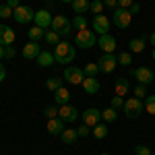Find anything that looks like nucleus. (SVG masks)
<instances>
[{"label":"nucleus","mask_w":155,"mask_h":155,"mask_svg":"<svg viewBox=\"0 0 155 155\" xmlns=\"http://www.w3.org/2000/svg\"><path fill=\"white\" fill-rule=\"evenodd\" d=\"M74 46L68 44V41H60L58 46H56V52H54V58L58 64H71L72 60H74Z\"/></svg>","instance_id":"nucleus-1"},{"label":"nucleus","mask_w":155,"mask_h":155,"mask_svg":"<svg viewBox=\"0 0 155 155\" xmlns=\"http://www.w3.org/2000/svg\"><path fill=\"white\" fill-rule=\"evenodd\" d=\"M97 44V37L93 29H81L77 31V37H74V46H79L81 50H89Z\"/></svg>","instance_id":"nucleus-2"},{"label":"nucleus","mask_w":155,"mask_h":155,"mask_svg":"<svg viewBox=\"0 0 155 155\" xmlns=\"http://www.w3.org/2000/svg\"><path fill=\"white\" fill-rule=\"evenodd\" d=\"M124 114H126V118H130V120H134V118H139V114L145 110V104L139 99V97H130V99H126L124 101Z\"/></svg>","instance_id":"nucleus-3"},{"label":"nucleus","mask_w":155,"mask_h":155,"mask_svg":"<svg viewBox=\"0 0 155 155\" xmlns=\"http://www.w3.org/2000/svg\"><path fill=\"white\" fill-rule=\"evenodd\" d=\"M130 21H132V15H130V11L128 8H116V11L112 12V23L116 25L118 29H126L128 25H130Z\"/></svg>","instance_id":"nucleus-4"},{"label":"nucleus","mask_w":155,"mask_h":155,"mask_svg":"<svg viewBox=\"0 0 155 155\" xmlns=\"http://www.w3.org/2000/svg\"><path fill=\"white\" fill-rule=\"evenodd\" d=\"M52 31H56V33H60V35H68L72 29V23L64 17V15H56L54 19H52Z\"/></svg>","instance_id":"nucleus-5"},{"label":"nucleus","mask_w":155,"mask_h":155,"mask_svg":"<svg viewBox=\"0 0 155 155\" xmlns=\"http://www.w3.org/2000/svg\"><path fill=\"white\" fill-rule=\"evenodd\" d=\"M12 19L17 21V23H29V21H33L35 19V12H33V8L31 6H17L15 11H12Z\"/></svg>","instance_id":"nucleus-6"},{"label":"nucleus","mask_w":155,"mask_h":155,"mask_svg":"<svg viewBox=\"0 0 155 155\" xmlns=\"http://www.w3.org/2000/svg\"><path fill=\"white\" fill-rule=\"evenodd\" d=\"M132 77L139 81V83L143 85H151L155 81V74L151 68H147V66H139V68H132Z\"/></svg>","instance_id":"nucleus-7"},{"label":"nucleus","mask_w":155,"mask_h":155,"mask_svg":"<svg viewBox=\"0 0 155 155\" xmlns=\"http://www.w3.org/2000/svg\"><path fill=\"white\" fill-rule=\"evenodd\" d=\"M97 66H99V72H112L118 66V58L114 54H104L101 58L97 60Z\"/></svg>","instance_id":"nucleus-8"},{"label":"nucleus","mask_w":155,"mask_h":155,"mask_svg":"<svg viewBox=\"0 0 155 155\" xmlns=\"http://www.w3.org/2000/svg\"><path fill=\"white\" fill-rule=\"evenodd\" d=\"M64 79L72 85H81L85 79V72L81 68H77V66H66L64 68Z\"/></svg>","instance_id":"nucleus-9"},{"label":"nucleus","mask_w":155,"mask_h":155,"mask_svg":"<svg viewBox=\"0 0 155 155\" xmlns=\"http://www.w3.org/2000/svg\"><path fill=\"white\" fill-rule=\"evenodd\" d=\"M91 27H93V31H95V33H99V35H106L107 31H110V19H107L106 15H95V17H93V23H91Z\"/></svg>","instance_id":"nucleus-10"},{"label":"nucleus","mask_w":155,"mask_h":155,"mask_svg":"<svg viewBox=\"0 0 155 155\" xmlns=\"http://www.w3.org/2000/svg\"><path fill=\"white\" fill-rule=\"evenodd\" d=\"M99 120H101V112L97 107H87L83 112V124H87L89 128H93L95 124H99Z\"/></svg>","instance_id":"nucleus-11"},{"label":"nucleus","mask_w":155,"mask_h":155,"mask_svg":"<svg viewBox=\"0 0 155 155\" xmlns=\"http://www.w3.org/2000/svg\"><path fill=\"white\" fill-rule=\"evenodd\" d=\"M58 118H62L64 122H74V120L79 118V112H77V107H74V106L66 104V106H60L58 107Z\"/></svg>","instance_id":"nucleus-12"},{"label":"nucleus","mask_w":155,"mask_h":155,"mask_svg":"<svg viewBox=\"0 0 155 155\" xmlns=\"http://www.w3.org/2000/svg\"><path fill=\"white\" fill-rule=\"evenodd\" d=\"M97 46L104 50V54H114V50H116V37H112L110 33H106V35H99V39H97Z\"/></svg>","instance_id":"nucleus-13"},{"label":"nucleus","mask_w":155,"mask_h":155,"mask_svg":"<svg viewBox=\"0 0 155 155\" xmlns=\"http://www.w3.org/2000/svg\"><path fill=\"white\" fill-rule=\"evenodd\" d=\"M52 15H50V11H39V12H35V25L37 27H41V29H48L50 25H52Z\"/></svg>","instance_id":"nucleus-14"},{"label":"nucleus","mask_w":155,"mask_h":155,"mask_svg":"<svg viewBox=\"0 0 155 155\" xmlns=\"http://www.w3.org/2000/svg\"><path fill=\"white\" fill-rule=\"evenodd\" d=\"M15 41V31L8 25H0V46H11Z\"/></svg>","instance_id":"nucleus-15"},{"label":"nucleus","mask_w":155,"mask_h":155,"mask_svg":"<svg viewBox=\"0 0 155 155\" xmlns=\"http://www.w3.org/2000/svg\"><path fill=\"white\" fill-rule=\"evenodd\" d=\"M23 56L27 60H37V56H39V44H37V41L25 44L23 46Z\"/></svg>","instance_id":"nucleus-16"},{"label":"nucleus","mask_w":155,"mask_h":155,"mask_svg":"<svg viewBox=\"0 0 155 155\" xmlns=\"http://www.w3.org/2000/svg\"><path fill=\"white\" fill-rule=\"evenodd\" d=\"M81 87L85 89V93L93 95V93H97V91H99V81H97L95 77H85L83 83H81Z\"/></svg>","instance_id":"nucleus-17"},{"label":"nucleus","mask_w":155,"mask_h":155,"mask_svg":"<svg viewBox=\"0 0 155 155\" xmlns=\"http://www.w3.org/2000/svg\"><path fill=\"white\" fill-rule=\"evenodd\" d=\"M62 130H64V120L62 118L48 120V132L50 134H62Z\"/></svg>","instance_id":"nucleus-18"},{"label":"nucleus","mask_w":155,"mask_h":155,"mask_svg":"<svg viewBox=\"0 0 155 155\" xmlns=\"http://www.w3.org/2000/svg\"><path fill=\"white\" fill-rule=\"evenodd\" d=\"M77 139H79L77 128H64V130H62V134H60V141H62L64 145H72Z\"/></svg>","instance_id":"nucleus-19"},{"label":"nucleus","mask_w":155,"mask_h":155,"mask_svg":"<svg viewBox=\"0 0 155 155\" xmlns=\"http://www.w3.org/2000/svg\"><path fill=\"white\" fill-rule=\"evenodd\" d=\"M54 97H56V104H58V106H66V104L71 101V91L64 89V87H60V89L54 91Z\"/></svg>","instance_id":"nucleus-20"},{"label":"nucleus","mask_w":155,"mask_h":155,"mask_svg":"<svg viewBox=\"0 0 155 155\" xmlns=\"http://www.w3.org/2000/svg\"><path fill=\"white\" fill-rule=\"evenodd\" d=\"M54 62H56V58H54L52 52H39V56H37V64H39V66L48 68V66L54 64Z\"/></svg>","instance_id":"nucleus-21"},{"label":"nucleus","mask_w":155,"mask_h":155,"mask_svg":"<svg viewBox=\"0 0 155 155\" xmlns=\"http://www.w3.org/2000/svg\"><path fill=\"white\" fill-rule=\"evenodd\" d=\"M27 35H29V41H39V39H41V37L46 35V29H41V27H31V29H29V33H27Z\"/></svg>","instance_id":"nucleus-22"},{"label":"nucleus","mask_w":155,"mask_h":155,"mask_svg":"<svg viewBox=\"0 0 155 155\" xmlns=\"http://www.w3.org/2000/svg\"><path fill=\"white\" fill-rule=\"evenodd\" d=\"M128 89H130V85H128V79H118L116 81V95H126L128 93Z\"/></svg>","instance_id":"nucleus-23"},{"label":"nucleus","mask_w":155,"mask_h":155,"mask_svg":"<svg viewBox=\"0 0 155 155\" xmlns=\"http://www.w3.org/2000/svg\"><path fill=\"white\" fill-rule=\"evenodd\" d=\"M89 0H72V8H74V12H79V15H83V12L89 11Z\"/></svg>","instance_id":"nucleus-24"},{"label":"nucleus","mask_w":155,"mask_h":155,"mask_svg":"<svg viewBox=\"0 0 155 155\" xmlns=\"http://www.w3.org/2000/svg\"><path fill=\"white\" fill-rule=\"evenodd\" d=\"M71 23H72V29H77V31H81V29H87V27H89V23H87V19H85L83 15H77Z\"/></svg>","instance_id":"nucleus-25"},{"label":"nucleus","mask_w":155,"mask_h":155,"mask_svg":"<svg viewBox=\"0 0 155 155\" xmlns=\"http://www.w3.org/2000/svg\"><path fill=\"white\" fill-rule=\"evenodd\" d=\"M128 48H130V52H137V54H141V52L145 50V37H139V39H130Z\"/></svg>","instance_id":"nucleus-26"},{"label":"nucleus","mask_w":155,"mask_h":155,"mask_svg":"<svg viewBox=\"0 0 155 155\" xmlns=\"http://www.w3.org/2000/svg\"><path fill=\"white\" fill-rule=\"evenodd\" d=\"M60 33H56V31H52V29H50V31H46V35H44V39H46V44H50V46H58L60 44Z\"/></svg>","instance_id":"nucleus-27"},{"label":"nucleus","mask_w":155,"mask_h":155,"mask_svg":"<svg viewBox=\"0 0 155 155\" xmlns=\"http://www.w3.org/2000/svg\"><path fill=\"white\" fill-rule=\"evenodd\" d=\"M101 118L106 120V122H116V118H118V110H114V107L110 106L107 110L101 112Z\"/></svg>","instance_id":"nucleus-28"},{"label":"nucleus","mask_w":155,"mask_h":155,"mask_svg":"<svg viewBox=\"0 0 155 155\" xmlns=\"http://www.w3.org/2000/svg\"><path fill=\"white\" fill-rule=\"evenodd\" d=\"M93 137H95V139H106L107 137V126L101 124V122L95 124V126H93Z\"/></svg>","instance_id":"nucleus-29"},{"label":"nucleus","mask_w":155,"mask_h":155,"mask_svg":"<svg viewBox=\"0 0 155 155\" xmlns=\"http://www.w3.org/2000/svg\"><path fill=\"white\" fill-rule=\"evenodd\" d=\"M145 112H149L151 116H155V95L145 97Z\"/></svg>","instance_id":"nucleus-30"},{"label":"nucleus","mask_w":155,"mask_h":155,"mask_svg":"<svg viewBox=\"0 0 155 155\" xmlns=\"http://www.w3.org/2000/svg\"><path fill=\"white\" fill-rule=\"evenodd\" d=\"M83 72H85V77H95L97 72H99V66H97V62H89L87 66L83 68Z\"/></svg>","instance_id":"nucleus-31"},{"label":"nucleus","mask_w":155,"mask_h":155,"mask_svg":"<svg viewBox=\"0 0 155 155\" xmlns=\"http://www.w3.org/2000/svg\"><path fill=\"white\" fill-rule=\"evenodd\" d=\"M46 87H48L50 91H56V89H60V87H62V81H60L58 77H50L48 81H46Z\"/></svg>","instance_id":"nucleus-32"},{"label":"nucleus","mask_w":155,"mask_h":155,"mask_svg":"<svg viewBox=\"0 0 155 155\" xmlns=\"http://www.w3.org/2000/svg\"><path fill=\"white\" fill-rule=\"evenodd\" d=\"M89 11L93 12V15H101V11H104V0H93L89 4Z\"/></svg>","instance_id":"nucleus-33"},{"label":"nucleus","mask_w":155,"mask_h":155,"mask_svg":"<svg viewBox=\"0 0 155 155\" xmlns=\"http://www.w3.org/2000/svg\"><path fill=\"white\" fill-rule=\"evenodd\" d=\"M130 62H132V58H130L128 52H120L118 54V64H122V66H130Z\"/></svg>","instance_id":"nucleus-34"},{"label":"nucleus","mask_w":155,"mask_h":155,"mask_svg":"<svg viewBox=\"0 0 155 155\" xmlns=\"http://www.w3.org/2000/svg\"><path fill=\"white\" fill-rule=\"evenodd\" d=\"M44 116L48 120H52V118H58V107L56 106H48L46 110H44Z\"/></svg>","instance_id":"nucleus-35"},{"label":"nucleus","mask_w":155,"mask_h":155,"mask_svg":"<svg viewBox=\"0 0 155 155\" xmlns=\"http://www.w3.org/2000/svg\"><path fill=\"white\" fill-rule=\"evenodd\" d=\"M134 95L139 97V99L147 97V85H143V83H137V87H134Z\"/></svg>","instance_id":"nucleus-36"},{"label":"nucleus","mask_w":155,"mask_h":155,"mask_svg":"<svg viewBox=\"0 0 155 155\" xmlns=\"http://www.w3.org/2000/svg\"><path fill=\"white\" fill-rule=\"evenodd\" d=\"M12 17V8L8 4H0V19H8Z\"/></svg>","instance_id":"nucleus-37"},{"label":"nucleus","mask_w":155,"mask_h":155,"mask_svg":"<svg viewBox=\"0 0 155 155\" xmlns=\"http://www.w3.org/2000/svg\"><path fill=\"white\" fill-rule=\"evenodd\" d=\"M134 155H151V149L147 145H137L134 147Z\"/></svg>","instance_id":"nucleus-38"},{"label":"nucleus","mask_w":155,"mask_h":155,"mask_svg":"<svg viewBox=\"0 0 155 155\" xmlns=\"http://www.w3.org/2000/svg\"><path fill=\"white\" fill-rule=\"evenodd\" d=\"M112 107H114V110H122V107H124V99L120 95H114L112 97Z\"/></svg>","instance_id":"nucleus-39"},{"label":"nucleus","mask_w":155,"mask_h":155,"mask_svg":"<svg viewBox=\"0 0 155 155\" xmlns=\"http://www.w3.org/2000/svg\"><path fill=\"white\" fill-rule=\"evenodd\" d=\"M104 4H106L107 8H112V11L118 8V0H104Z\"/></svg>","instance_id":"nucleus-40"},{"label":"nucleus","mask_w":155,"mask_h":155,"mask_svg":"<svg viewBox=\"0 0 155 155\" xmlns=\"http://www.w3.org/2000/svg\"><path fill=\"white\" fill-rule=\"evenodd\" d=\"M77 132H79V137H87V134H89V126L83 124V126H79V128H77Z\"/></svg>","instance_id":"nucleus-41"},{"label":"nucleus","mask_w":155,"mask_h":155,"mask_svg":"<svg viewBox=\"0 0 155 155\" xmlns=\"http://www.w3.org/2000/svg\"><path fill=\"white\" fill-rule=\"evenodd\" d=\"M132 2H134V0H118V6L120 8H130Z\"/></svg>","instance_id":"nucleus-42"},{"label":"nucleus","mask_w":155,"mask_h":155,"mask_svg":"<svg viewBox=\"0 0 155 155\" xmlns=\"http://www.w3.org/2000/svg\"><path fill=\"white\" fill-rule=\"evenodd\" d=\"M4 56H6V58H12V56H15V48H12V46H6V48H4Z\"/></svg>","instance_id":"nucleus-43"},{"label":"nucleus","mask_w":155,"mask_h":155,"mask_svg":"<svg viewBox=\"0 0 155 155\" xmlns=\"http://www.w3.org/2000/svg\"><path fill=\"white\" fill-rule=\"evenodd\" d=\"M4 79H6V68H4V64L0 62V83H2Z\"/></svg>","instance_id":"nucleus-44"},{"label":"nucleus","mask_w":155,"mask_h":155,"mask_svg":"<svg viewBox=\"0 0 155 155\" xmlns=\"http://www.w3.org/2000/svg\"><path fill=\"white\" fill-rule=\"evenodd\" d=\"M6 4H8V6H11L12 11H15V8H17V6H21V4H19V0H6Z\"/></svg>","instance_id":"nucleus-45"},{"label":"nucleus","mask_w":155,"mask_h":155,"mask_svg":"<svg viewBox=\"0 0 155 155\" xmlns=\"http://www.w3.org/2000/svg\"><path fill=\"white\" fill-rule=\"evenodd\" d=\"M128 11H130V15H134V12H139V11H141V6H139L137 2H132V6L128 8Z\"/></svg>","instance_id":"nucleus-46"},{"label":"nucleus","mask_w":155,"mask_h":155,"mask_svg":"<svg viewBox=\"0 0 155 155\" xmlns=\"http://www.w3.org/2000/svg\"><path fill=\"white\" fill-rule=\"evenodd\" d=\"M149 41H151V46H153V48H155V31H153V33H151V35H149Z\"/></svg>","instance_id":"nucleus-47"},{"label":"nucleus","mask_w":155,"mask_h":155,"mask_svg":"<svg viewBox=\"0 0 155 155\" xmlns=\"http://www.w3.org/2000/svg\"><path fill=\"white\" fill-rule=\"evenodd\" d=\"M4 58V46H0V60Z\"/></svg>","instance_id":"nucleus-48"},{"label":"nucleus","mask_w":155,"mask_h":155,"mask_svg":"<svg viewBox=\"0 0 155 155\" xmlns=\"http://www.w3.org/2000/svg\"><path fill=\"white\" fill-rule=\"evenodd\" d=\"M60 2H66V4H68V2H71V4H72V0H60Z\"/></svg>","instance_id":"nucleus-49"},{"label":"nucleus","mask_w":155,"mask_h":155,"mask_svg":"<svg viewBox=\"0 0 155 155\" xmlns=\"http://www.w3.org/2000/svg\"><path fill=\"white\" fill-rule=\"evenodd\" d=\"M153 60H155V48H153Z\"/></svg>","instance_id":"nucleus-50"},{"label":"nucleus","mask_w":155,"mask_h":155,"mask_svg":"<svg viewBox=\"0 0 155 155\" xmlns=\"http://www.w3.org/2000/svg\"><path fill=\"white\" fill-rule=\"evenodd\" d=\"M101 155H110V153H101Z\"/></svg>","instance_id":"nucleus-51"}]
</instances>
